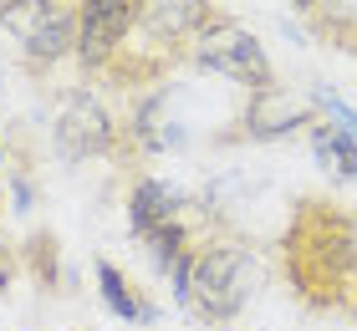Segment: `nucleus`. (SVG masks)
I'll return each instance as SVG.
<instances>
[{
    "instance_id": "a211bd4d",
    "label": "nucleus",
    "mask_w": 357,
    "mask_h": 331,
    "mask_svg": "<svg viewBox=\"0 0 357 331\" xmlns=\"http://www.w3.org/2000/svg\"><path fill=\"white\" fill-rule=\"evenodd\" d=\"M352 52H357V46H352Z\"/></svg>"
},
{
    "instance_id": "423d86ee",
    "label": "nucleus",
    "mask_w": 357,
    "mask_h": 331,
    "mask_svg": "<svg viewBox=\"0 0 357 331\" xmlns=\"http://www.w3.org/2000/svg\"><path fill=\"white\" fill-rule=\"evenodd\" d=\"M133 0H77V56L87 72H107V61L133 36Z\"/></svg>"
},
{
    "instance_id": "f8f14e48",
    "label": "nucleus",
    "mask_w": 357,
    "mask_h": 331,
    "mask_svg": "<svg viewBox=\"0 0 357 331\" xmlns=\"http://www.w3.org/2000/svg\"><path fill=\"white\" fill-rule=\"evenodd\" d=\"M317 102H321V112H327V118H332V123H337V128H342L347 138L357 143V112H352L347 102H337V97H327V92H317Z\"/></svg>"
},
{
    "instance_id": "f03ea898",
    "label": "nucleus",
    "mask_w": 357,
    "mask_h": 331,
    "mask_svg": "<svg viewBox=\"0 0 357 331\" xmlns=\"http://www.w3.org/2000/svg\"><path fill=\"white\" fill-rule=\"evenodd\" d=\"M133 36L123 41V52L107 61L112 82H153L164 77L178 56H189L194 36L215 21L209 0H133Z\"/></svg>"
},
{
    "instance_id": "39448f33",
    "label": "nucleus",
    "mask_w": 357,
    "mask_h": 331,
    "mask_svg": "<svg viewBox=\"0 0 357 331\" xmlns=\"http://www.w3.org/2000/svg\"><path fill=\"white\" fill-rule=\"evenodd\" d=\"M10 21L21 31V52L36 72L77 52V0H36V6L15 10Z\"/></svg>"
},
{
    "instance_id": "9d476101",
    "label": "nucleus",
    "mask_w": 357,
    "mask_h": 331,
    "mask_svg": "<svg viewBox=\"0 0 357 331\" xmlns=\"http://www.w3.org/2000/svg\"><path fill=\"white\" fill-rule=\"evenodd\" d=\"M312 153H317L321 169H332L342 178H357V143L337 123H312Z\"/></svg>"
},
{
    "instance_id": "0eeeda50",
    "label": "nucleus",
    "mask_w": 357,
    "mask_h": 331,
    "mask_svg": "<svg viewBox=\"0 0 357 331\" xmlns=\"http://www.w3.org/2000/svg\"><path fill=\"white\" fill-rule=\"evenodd\" d=\"M52 132H56V148L67 158H107V153H118V143H123V128L112 123V112L87 92H72L67 102H61Z\"/></svg>"
},
{
    "instance_id": "4468645a",
    "label": "nucleus",
    "mask_w": 357,
    "mask_h": 331,
    "mask_svg": "<svg viewBox=\"0 0 357 331\" xmlns=\"http://www.w3.org/2000/svg\"><path fill=\"white\" fill-rule=\"evenodd\" d=\"M26 6H36V0H0V21H10V15L26 10Z\"/></svg>"
},
{
    "instance_id": "f3484780",
    "label": "nucleus",
    "mask_w": 357,
    "mask_h": 331,
    "mask_svg": "<svg viewBox=\"0 0 357 331\" xmlns=\"http://www.w3.org/2000/svg\"><path fill=\"white\" fill-rule=\"evenodd\" d=\"M0 163H6V153H0Z\"/></svg>"
},
{
    "instance_id": "7ed1b4c3",
    "label": "nucleus",
    "mask_w": 357,
    "mask_h": 331,
    "mask_svg": "<svg viewBox=\"0 0 357 331\" xmlns=\"http://www.w3.org/2000/svg\"><path fill=\"white\" fill-rule=\"evenodd\" d=\"M255 295V250L235 235L204 240L189 255V311L199 321L230 326Z\"/></svg>"
},
{
    "instance_id": "9b49d317",
    "label": "nucleus",
    "mask_w": 357,
    "mask_h": 331,
    "mask_svg": "<svg viewBox=\"0 0 357 331\" xmlns=\"http://www.w3.org/2000/svg\"><path fill=\"white\" fill-rule=\"evenodd\" d=\"M21 255H26L31 280H36L41 291H52L56 286V235H52V229H46V235H31Z\"/></svg>"
},
{
    "instance_id": "dca6fc26",
    "label": "nucleus",
    "mask_w": 357,
    "mask_h": 331,
    "mask_svg": "<svg viewBox=\"0 0 357 331\" xmlns=\"http://www.w3.org/2000/svg\"><path fill=\"white\" fill-rule=\"evenodd\" d=\"M0 204H6V194H0Z\"/></svg>"
},
{
    "instance_id": "6e6552de",
    "label": "nucleus",
    "mask_w": 357,
    "mask_h": 331,
    "mask_svg": "<svg viewBox=\"0 0 357 331\" xmlns=\"http://www.w3.org/2000/svg\"><path fill=\"white\" fill-rule=\"evenodd\" d=\"M178 209H184V199H178L164 178H138V184H133V199H128V229H133L138 240H149L153 229L184 220Z\"/></svg>"
},
{
    "instance_id": "ddd939ff",
    "label": "nucleus",
    "mask_w": 357,
    "mask_h": 331,
    "mask_svg": "<svg viewBox=\"0 0 357 331\" xmlns=\"http://www.w3.org/2000/svg\"><path fill=\"white\" fill-rule=\"evenodd\" d=\"M15 255H21V250H10V245H0V291H6L10 280H15Z\"/></svg>"
},
{
    "instance_id": "2eb2a0df",
    "label": "nucleus",
    "mask_w": 357,
    "mask_h": 331,
    "mask_svg": "<svg viewBox=\"0 0 357 331\" xmlns=\"http://www.w3.org/2000/svg\"><path fill=\"white\" fill-rule=\"evenodd\" d=\"M296 10H321V0H291Z\"/></svg>"
},
{
    "instance_id": "1a4fd4ad",
    "label": "nucleus",
    "mask_w": 357,
    "mask_h": 331,
    "mask_svg": "<svg viewBox=\"0 0 357 331\" xmlns=\"http://www.w3.org/2000/svg\"><path fill=\"white\" fill-rule=\"evenodd\" d=\"M97 291H102V301H107V311H112L118 321H153V316H158V311L143 301L133 286H128V275H123L112 260H97Z\"/></svg>"
},
{
    "instance_id": "20e7f679",
    "label": "nucleus",
    "mask_w": 357,
    "mask_h": 331,
    "mask_svg": "<svg viewBox=\"0 0 357 331\" xmlns=\"http://www.w3.org/2000/svg\"><path fill=\"white\" fill-rule=\"evenodd\" d=\"M189 61L204 66V72H220V77L240 82L250 97L275 92V72H271V61H266V52H261V41H255L240 21H230V15H215V21L194 36Z\"/></svg>"
},
{
    "instance_id": "f257e3e1",
    "label": "nucleus",
    "mask_w": 357,
    "mask_h": 331,
    "mask_svg": "<svg viewBox=\"0 0 357 331\" xmlns=\"http://www.w3.org/2000/svg\"><path fill=\"white\" fill-rule=\"evenodd\" d=\"M281 280L312 316L357 326V209L332 194H301L281 229Z\"/></svg>"
}]
</instances>
